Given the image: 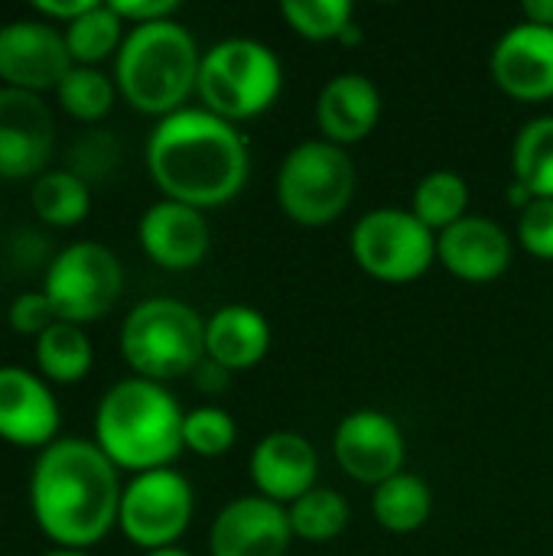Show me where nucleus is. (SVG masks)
<instances>
[{"mask_svg":"<svg viewBox=\"0 0 553 556\" xmlns=\"http://www.w3.org/2000/svg\"><path fill=\"white\" fill-rule=\"evenodd\" d=\"M147 169L163 199L205 212L241 195L251 176V150L238 124L205 108H183L150 130Z\"/></svg>","mask_w":553,"mask_h":556,"instance_id":"nucleus-1","label":"nucleus"},{"mask_svg":"<svg viewBox=\"0 0 553 556\" xmlns=\"http://www.w3.org/2000/svg\"><path fill=\"white\" fill-rule=\"evenodd\" d=\"M117 466L95 440L59 437L39 450L29 472V508L36 528L65 551H85L108 538L121 511Z\"/></svg>","mask_w":553,"mask_h":556,"instance_id":"nucleus-2","label":"nucleus"},{"mask_svg":"<svg viewBox=\"0 0 553 556\" xmlns=\"http://www.w3.org/2000/svg\"><path fill=\"white\" fill-rule=\"evenodd\" d=\"M186 410L166 384L147 378H124L104 391L95 410V443L117 466L134 476L169 469L183 446Z\"/></svg>","mask_w":553,"mask_h":556,"instance_id":"nucleus-3","label":"nucleus"},{"mask_svg":"<svg viewBox=\"0 0 553 556\" xmlns=\"http://www.w3.org/2000/svg\"><path fill=\"white\" fill-rule=\"evenodd\" d=\"M199 65L202 49L183 23H143L127 29L114 55V85L134 111L160 121L196 94Z\"/></svg>","mask_w":553,"mask_h":556,"instance_id":"nucleus-4","label":"nucleus"},{"mask_svg":"<svg viewBox=\"0 0 553 556\" xmlns=\"http://www.w3.org/2000/svg\"><path fill=\"white\" fill-rule=\"evenodd\" d=\"M121 355L137 378L166 384L205 362V319L176 296L140 300L121 326Z\"/></svg>","mask_w":553,"mask_h":556,"instance_id":"nucleus-5","label":"nucleus"},{"mask_svg":"<svg viewBox=\"0 0 553 556\" xmlns=\"http://www.w3.org/2000/svg\"><path fill=\"white\" fill-rule=\"evenodd\" d=\"M284 65L277 52L251 36H228L202 52L196 94L205 111L228 124L254 121L277 104Z\"/></svg>","mask_w":553,"mask_h":556,"instance_id":"nucleus-6","label":"nucleus"},{"mask_svg":"<svg viewBox=\"0 0 553 556\" xmlns=\"http://www.w3.org/2000/svg\"><path fill=\"white\" fill-rule=\"evenodd\" d=\"M355 186L359 173L349 150L323 137L297 143L280 160L274 179L280 212L306 228H323L342 218L355 199Z\"/></svg>","mask_w":553,"mask_h":556,"instance_id":"nucleus-7","label":"nucleus"},{"mask_svg":"<svg viewBox=\"0 0 553 556\" xmlns=\"http://www.w3.org/2000/svg\"><path fill=\"white\" fill-rule=\"evenodd\" d=\"M359 270L381 283H414L437 264V235L411 208H372L349 238Z\"/></svg>","mask_w":553,"mask_h":556,"instance_id":"nucleus-8","label":"nucleus"},{"mask_svg":"<svg viewBox=\"0 0 553 556\" xmlns=\"http://www.w3.org/2000/svg\"><path fill=\"white\" fill-rule=\"evenodd\" d=\"M42 293L62 323L85 326L117 306L124 293V267L108 244L75 241L49 261Z\"/></svg>","mask_w":553,"mask_h":556,"instance_id":"nucleus-9","label":"nucleus"},{"mask_svg":"<svg viewBox=\"0 0 553 556\" xmlns=\"http://www.w3.org/2000/svg\"><path fill=\"white\" fill-rule=\"evenodd\" d=\"M192 515L196 495L189 479L176 469H153L124 485L117 528L134 547L150 554L176 547V541L189 531Z\"/></svg>","mask_w":553,"mask_h":556,"instance_id":"nucleus-10","label":"nucleus"},{"mask_svg":"<svg viewBox=\"0 0 553 556\" xmlns=\"http://www.w3.org/2000/svg\"><path fill=\"white\" fill-rule=\"evenodd\" d=\"M332 456L352 482L378 489L381 482L404 472L407 443L394 417L375 407H362L339 420L332 433Z\"/></svg>","mask_w":553,"mask_h":556,"instance_id":"nucleus-11","label":"nucleus"},{"mask_svg":"<svg viewBox=\"0 0 553 556\" xmlns=\"http://www.w3.org/2000/svg\"><path fill=\"white\" fill-rule=\"evenodd\" d=\"M72 65L65 33L55 29V23L10 20L0 26V78L7 88L33 94L59 88Z\"/></svg>","mask_w":553,"mask_h":556,"instance_id":"nucleus-12","label":"nucleus"},{"mask_svg":"<svg viewBox=\"0 0 553 556\" xmlns=\"http://www.w3.org/2000/svg\"><path fill=\"white\" fill-rule=\"evenodd\" d=\"M55 147V117L42 94L0 88V179L42 176Z\"/></svg>","mask_w":553,"mask_h":556,"instance_id":"nucleus-13","label":"nucleus"},{"mask_svg":"<svg viewBox=\"0 0 553 556\" xmlns=\"http://www.w3.org/2000/svg\"><path fill=\"white\" fill-rule=\"evenodd\" d=\"M293 541L290 515L284 505L264 495L231 498L212 521L209 554L212 556H287Z\"/></svg>","mask_w":553,"mask_h":556,"instance_id":"nucleus-14","label":"nucleus"},{"mask_svg":"<svg viewBox=\"0 0 553 556\" xmlns=\"http://www.w3.org/2000/svg\"><path fill=\"white\" fill-rule=\"evenodd\" d=\"M492 81L515 101L538 104L553 98V29L535 23L508 26L492 46Z\"/></svg>","mask_w":553,"mask_h":556,"instance_id":"nucleus-15","label":"nucleus"},{"mask_svg":"<svg viewBox=\"0 0 553 556\" xmlns=\"http://www.w3.org/2000/svg\"><path fill=\"white\" fill-rule=\"evenodd\" d=\"M59 401L42 375L0 365V440L20 450H46L59 440Z\"/></svg>","mask_w":553,"mask_h":556,"instance_id":"nucleus-16","label":"nucleus"},{"mask_svg":"<svg viewBox=\"0 0 553 556\" xmlns=\"http://www.w3.org/2000/svg\"><path fill=\"white\" fill-rule=\"evenodd\" d=\"M137 238L143 254L163 270H192L209 257L212 248L205 212L173 199H160L140 215Z\"/></svg>","mask_w":553,"mask_h":556,"instance_id":"nucleus-17","label":"nucleus"},{"mask_svg":"<svg viewBox=\"0 0 553 556\" xmlns=\"http://www.w3.org/2000/svg\"><path fill=\"white\" fill-rule=\"evenodd\" d=\"M248 469H251V482L257 495L290 508L297 498L316 489L319 453L303 433L274 430L254 443Z\"/></svg>","mask_w":553,"mask_h":556,"instance_id":"nucleus-18","label":"nucleus"},{"mask_svg":"<svg viewBox=\"0 0 553 556\" xmlns=\"http://www.w3.org/2000/svg\"><path fill=\"white\" fill-rule=\"evenodd\" d=\"M515 257L512 235L486 215H466L443 235H437V264H443L463 283L499 280Z\"/></svg>","mask_w":553,"mask_h":556,"instance_id":"nucleus-19","label":"nucleus"},{"mask_svg":"<svg viewBox=\"0 0 553 556\" xmlns=\"http://www.w3.org/2000/svg\"><path fill=\"white\" fill-rule=\"evenodd\" d=\"M381 121V91L362 72L332 75L316 98V124L323 140L336 147L362 143Z\"/></svg>","mask_w":553,"mask_h":556,"instance_id":"nucleus-20","label":"nucleus"},{"mask_svg":"<svg viewBox=\"0 0 553 556\" xmlns=\"http://www.w3.org/2000/svg\"><path fill=\"white\" fill-rule=\"evenodd\" d=\"M271 323L248 303L218 306L205 319V358L231 375L257 368L271 352Z\"/></svg>","mask_w":553,"mask_h":556,"instance_id":"nucleus-21","label":"nucleus"},{"mask_svg":"<svg viewBox=\"0 0 553 556\" xmlns=\"http://www.w3.org/2000/svg\"><path fill=\"white\" fill-rule=\"evenodd\" d=\"M433 492L414 472H398L394 479L372 489V515L388 534H414L430 521Z\"/></svg>","mask_w":553,"mask_h":556,"instance_id":"nucleus-22","label":"nucleus"},{"mask_svg":"<svg viewBox=\"0 0 553 556\" xmlns=\"http://www.w3.org/2000/svg\"><path fill=\"white\" fill-rule=\"evenodd\" d=\"M33 358L42 378L55 384H75L91 371L95 349L81 326L59 319L39 339H33Z\"/></svg>","mask_w":553,"mask_h":556,"instance_id":"nucleus-23","label":"nucleus"},{"mask_svg":"<svg viewBox=\"0 0 553 556\" xmlns=\"http://www.w3.org/2000/svg\"><path fill=\"white\" fill-rule=\"evenodd\" d=\"M512 182L525 186L531 199H553V114L521 124L512 143Z\"/></svg>","mask_w":553,"mask_h":556,"instance_id":"nucleus-24","label":"nucleus"},{"mask_svg":"<svg viewBox=\"0 0 553 556\" xmlns=\"http://www.w3.org/2000/svg\"><path fill=\"white\" fill-rule=\"evenodd\" d=\"M469 182L453 173V169H433L427 176H420V182L414 186L411 195V212L433 231L443 235L447 228H453L456 222H463L469 215Z\"/></svg>","mask_w":553,"mask_h":556,"instance_id":"nucleus-25","label":"nucleus"},{"mask_svg":"<svg viewBox=\"0 0 553 556\" xmlns=\"http://www.w3.org/2000/svg\"><path fill=\"white\" fill-rule=\"evenodd\" d=\"M33 212L55 228H72L78 225L88 208H91V189L88 179H81L75 169H49L36 176L29 189Z\"/></svg>","mask_w":553,"mask_h":556,"instance_id":"nucleus-26","label":"nucleus"},{"mask_svg":"<svg viewBox=\"0 0 553 556\" xmlns=\"http://www.w3.org/2000/svg\"><path fill=\"white\" fill-rule=\"evenodd\" d=\"M124 20L114 13L111 3H95L88 13H81L78 20H72L62 33H65V46L75 65H98L108 55H117L121 42H124Z\"/></svg>","mask_w":553,"mask_h":556,"instance_id":"nucleus-27","label":"nucleus"},{"mask_svg":"<svg viewBox=\"0 0 553 556\" xmlns=\"http://www.w3.org/2000/svg\"><path fill=\"white\" fill-rule=\"evenodd\" d=\"M287 515H290L293 538L310 541V544H326V541H336L349 528L352 508L336 489L316 485L313 492L297 498L287 508Z\"/></svg>","mask_w":553,"mask_h":556,"instance_id":"nucleus-28","label":"nucleus"},{"mask_svg":"<svg viewBox=\"0 0 553 556\" xmlns=\"http://www.w3.org/2000/svg\"><path fill=\"white\" fill-rule=\"evenodd\" d=\"M55 98H59L65 114L91 124V121H101L111 114L114 98H117V85L98 65H72L68 75L59 81Z\"/></svg>","mask_w":553,"mask_h":556,"instance_id":"nucleus-29","label":"nucleus"},{"mask_svg":"<svg viewBox=\"0 0 553 556\" xmlns=\"http://www.w3.org/2000/svg\"><path fill=\"white\" fill-rule=\"evenodd\" d=\"M280 16L297 36L310 42H332L355 23V7L349 0H284Z\"/></svg>","mask_w":553,"mask_h":556,"instance_id":"nucleus-30","label":"nucleus"},{"mask_svg":"<svg viewBox=\"0 0 553 556\" xmlns=\"http://www.w3.org/2000/svg\"><path fill=\"white\" fill-rule=\"evenodd\" d=\"M238 440V424L235 417L218 407V404H202L186 410L183 420V446L202 459H218L225 456Z\"/></svg>","mask_w":553,"mask_h":556,"instance_id":"nucleus-31","label":"nucleus"},{"mask_svg":"<svg viewBox=\"0 0 553 556\" xmlns=\"http://www.w3.org/2000/svg\"><path fill=\"white\" fill-rule=\"evenodd\" d=\"M515 238L535 261H553V199H535L518 212Z\"/></svg>","mask_w":553,"mask_h":556,"instance_id":"nucleus-32","label":"nucleus"},{"mask_svg":"<svg viewBox=\"0 0 553 556\" xmlns=\"http://www.w3.org/2000/svg\"><path fill=\"white\" fill-rule=\"evenodd\" d=\"M7 323L10 329H16L20 336H33L39 339L52 323H59L49 296L42 290H29V293H20L13 303H10V313H7Z\"/></svg>","mask_w":553,"mask_h":556,"instance_id":"nucleus-33","label":"nucleus"},{"mask_svg":"<svg viewBox=\"0 0 553 556\" xmlns=\"http://www.w3.org/2000/svg\"><path fill=\"white\" fill-rule=\"evenodd\" d=\"M114 7V13L130 23V26H143V23H160V20H173L179 13L176 0H108Z\"/></svg>","mask_w":553,"mask_h":556,"instance_id":"nucleus-34","label":"nucleus"},{"mask_svg":"<svg viewBox=\"0 0 553 556\" xmlns=\"http://www.w3.org/2000/svg\"><path fill=\"white\" fill-rule=\"evenodd\" d=\"M98 0H33V10L46 20V23H72L81 13H88Z\"/></svg>","mask_w":553,"mask_h":556,"instance_id":"nucleus-35","label":"nucleus"},{"mask_svg":"<svg viewBox=\"0 0 553 556\" xmlns=\"http://www.w3.org/2000/svg\"><path fill=\"white\" fill-rule=\"evenodd\" d=\"M192 381H196V388H199L202 394H209V397H222V394L231 388V371L205 358V362L192 371Z\"/></svg>","mask_w":553,"mask_h":556,"instance_id":"nucleus-36","label":"nucleus"},{"mask_svg":"<svg viewBox=\"0 0 553 556\" xmlns=\"http://www.w3.org/2000/svg\"><path fill=\"white\" fill-rule=\"evenodd\" d=\"M521 20L525 23H535V26L553 29V0H528L521 7Z\"/></svg>","mask_w":553,"mask_h":556,"instance_id":"nucleus-37","label":"nucleus"},{"mask_svg":"<svg viewBox=\"0 0 553 556\" xmlns=\"http://www.w3.org/2000/svg\"><path fill=\"white\" fill-rule=\"evenodd\" d=\"M143 556H192V554H186V551H179V547H166V551H150V554H143Z\"/></svg>","mask_w":553,"mask_h":556,"instance_id":"nucleus-38","label":"nucleus"},{"mask_svg":"<svg viewBox=\"0 0 553 556\" xmlns=\"http://www.w3.org/2000/svg\"><path fill=\"white\" fill-rule=\"evenodd\" d=\"M39 556H91L88 551H65V547H59V551H49V554H39Z\"/></svg>","mask_w":553,"mask_h":556,"instance_id":"nucleus-39","label":"nucleus"}]
</instances>
